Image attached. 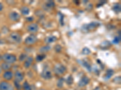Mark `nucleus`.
Listing matches in <instances>:
<instances>
[{
	"label": "nucleus",
	"instance_id": "24",
	"mask_svg": "<svg viewBox=\"0 0 121 90\" xmlns=\"http://www.w3.org/2000/svg\"><path fill=\"white\" fill-rule=\"evenodd\" d=\"M22 88L24 90H32V87L27 81H25L22 84Z\"/></svg>",
	"mask_w": 121,
	"mask_h": 90
},
{
	"label": "nucleus",
	"instance_id": "25",
	"mask_svg": "<svg viewBox=\"0 0 121 90\" xmlns=\"http://www.w3.org/2000/svg\"><path fill=\"white\" fill-rule=\"evenodd\" d=\"M45 57H46V55L44 54V53L39 54L36 56V60L38 62L42 61H43L45 58Z\"/></svg>",
	"mask_w": 121,
	"mask_h": 90
},
{
	"label": "nucleus",
	"instance_id": "34",
	"mask_svg": "<svg viewBox=\"0 0 121 90\" xmlns=\"http://www.w3.org/2000/svg\"><path fill=\"white\" fill-rule=\"evenodd\" d=\"M107 3V1H100V3H99V4H98V5H97V7H100V6H102V5H104V4H105V3Z\"/></svg>",
	"mask_w": 121,
	"mask_h": 90
},
{
	"label": "nucleus",
	"instance_id": "4",
	"mask_svg": "<svg viewBox=\"0 0 121 90\" xmlns=\"http://www.w3.org/2000/svg\"><path fill=\"white\" fill-rule=\"evenodd\" d=\"M37 37L34 34H30L24 40V43L27 45H32L37 41Z\"/></svg>",
	"mask_w": 121,
	"mask_h": 90
},
{
	"label": "nucleus",
	"instance_id": "15",
	"mask_svg": "<svg viewBox=\"0 0 121 90\" xmlns=\"http://www.w3.org/2000/svg\"><path fill=\"white\" fill-rule=\"evenodd\" d=\"M114 73V71L113 70L108 69L106 71V73L104 76V79H105V80H108V79H110V78L113 76Z\"/></svg>",
	"mask_w": 121,
	"mask_h": 90
},
{
	"label": "nucleus",
	"instance_id": "36",
	"mask_svg": "<svg viewBox=\"0 0 121 90\" xmlns=\"http://www.w3.org/2000/svg\"><path fill=\"white\" fill-rule=\"evenodd\" d=\"M94 71H95V73L96 74H97V75H99V70H98V68H97V67H96V68H95V69H94Z\"/></svg>",
	"mask_w": 121,
	"mask_h": 90
},
{
	"label": "nucleus",
	"instance_id": "17",
	"mask_svg": "<svg viewBox=\"0 0 121 90\" xmlns=\"http://www.w3.org/2000/svg\"><path fill=\"white\" fill-rule=\"evenodd\" d=\"M57 40V37H55L54 36H50L48 37H46L45 38V42L47 44L51 43L54 42V41H56Z\"/></svg>",
	"mask_w": 121,
	"mask_h": 90
},
{
	"label": "nucleus",
	"instance_id": "23",
	"mask_svg": "<svg viewBox=\"0 0 121 90\" xmlns=\"http://www.w3.org/2000/svg\"><path fill=\"white\" fill-rule=\"evenodd\" d=\"M65 82H66L68 85H72L73 83L74 79H73V78L72 75H69L68 78H67V79L65 80Z\"/></svg>",
	"mask_w": 121,
	"mask_h": 90
},
{
	"label": "nucleus",
	"instance_id": "1",
	"mask_svg": "<svg viewBox=\"0 0 121 90\" xmlns=\"http://www.w3.org/2000/svg\"><path fill=\"white\" fill-rule=\"evenodd\" d=\"M100 25V23L97 22H92L88 24H84L81 27V31L84 33H87L90 31L94 30Z\"/></svg>",
	"mask_w": 121,
	"mask_h": 90
},
{
	"label": "nucleus",
	"instance_id": "5",
	"mask_svg": "<svg viewBox=\"0 0 121 90\" xmlns=\"http://www.w3.org/2000/svg\"><path fill=\"white\" fill-rule=\"evenodd\" d=\"M0 90H14V87L7 81L0 82Z\"/></svg>",
	"mask_w": 121,
	"mask_h": 90
},
{
	"label": "nucleus",
	"instance_id": "3",
	"mask_svg": "<svg viewBox=\"0 0 121 90\" xmlns=\"http://www.w3.org/2000/svg\"><path fill=\"white\" fill-rule=\"evenodd\" d=\"M67 71L66 67L61 64H58L54 66L53 71L55 73V75L60 76L65 73Z\"/></svg>",
	"mask_w": 121,
	"mask_h": 90
},
{
	"label": "nucleus",
	"instance_id": "35",
	"mask_svg": "<svg viewBox=\"0 0 121 90\" xmlns=\"http://www.w3.org/2000/svg\"><path fill=\"white\" fill-rule=\"evenodd\" d=\"M26 20L28 22H32L33 21V17H29V18H26Z\"/></svg>",
	"mask_w": 121,
	"mask_h": 90
},
{
	"label": "nucleus",
	"instance_id": "19",
	"mask_svg": "<svg viewBox=\"0 0 121 90\" xmlns=\"http://www.w3.org/2000/svg\"><path fill=\"white\" fill-rule=\"evenodd\" d=\"M112 9H113V10L116 13H119L121 12V4H119V3L114 4V5H113V7H112Z\"/></svg>",
	"mask_w": 121,
	"mask_h": 90
},
{
	"label": "nucleus",
	"instance_id": "43",
	"mask_svg": "<svg viewBox=\"0 0 121 90\" xmlns=\"http://www.w3.org/2000/svg\"></svg>",
	"mask_w": 121,
	"mask_h": 90
},
{
	"label": "nucleus",
	"instance_id": "22",
	"mask_svg": "<svg viewBox=\"0 0 121 90\" xmlns=\"http://www.w3.org/2000/svg\"><path fill=\"white\" fill-rule=\"evenodd\" d=\"M45 7L48 8H52L55 7V3L53 1H47L45 3Z\"/></svg>",
	"mask_w": 121,
	"mask_h": 90
},
{
	"label": "nucleus",
	"instance_id": "26",
	"mask_svg": "<svg viewBox=\"0 0 121 90\" xmlns=\"http://www.w3.org/2000/svg\"><path fill=\"white\" fill-rule=\"evenodd\" d=\"M64 79L62 78H60L58 80V81H57V86H58V88H62V86H63L64 85Z\"/></svg>",
	"mask_w": 121,
	"mask_h": 90
},
{
	"label": "nucleus",
	"instance_id": "33",
	"mask_svg": "<svg viewBox=\"0 0 121 90\" xmlns=\"http://www.w3.org/2000/svg\"><path fill=\"white\" fill-rule=\"evenodd\" d=\"M55 51L56 52L59 53L62 51V46L59 45H56L55 46Z\"/></svg>",
	"mask_w": 121,
	"mask_h": 90
},
{
	"label": "nucleus",
	"instance_id": "37",
	"mask_svg": "<svg viewBox=\"0 0 121 90\" xmlns=\"http://www.w3.org/2000/svg\"><path fill=\"white\" fill-rule=\"evenodd\" d=\"M4 8V6H3V4L1 3H0V11H1L3 10Z\"/></svg>",
	"mask_w": 121,
	"mask_h": 90
},
{
	"label": "nucleus",
	"instance_id": "18",
	"mask_svg": "<svg viewBox=\"0 0 121 90\" xmlns=\"http://www.w3.org/2000/svg\"><path fill=\"white\" fill-rule=\"evenodd\" d=\"M1 67L2 70H4V71H6L9 70L11 68L12 66L11 64H8V63L4 62V63H2L1 65Z\"/></svg>",
	"mask_w": 121,
	"mask_h": 90
},
{
	"label": "nucleus",
	"instance_id": "16",
	"mask_svg": "<svg viewBox=\"0 0 121 90\" xmlns=\"http://www.w3.org/2000/svg\"><path fill=\"white\" fill-rule=\"evenodd\" d=\"M80 63H81V64L85 68H86V69H87L88 71H91L92 68H91V66L90 65V64L88 62L86 61L85 60H81V61H80Z\"/></svg>",
	"mask_w": 121,
	"mask_h": 90
},
{
	"label": "nucleus",
	"instance_id": "9",
	"mask_svg": "<svg viewBox=\"0 0 121 90\" xmlns=\"http://www.w3.org/2000/svg\"><path fill=\"white\" fill-rule=\"evenodd\" d=\"M39 30V26L36 23H31L27 26L28 31L31 33H35L38 32Z\"/></svg>",
	"mask_w": 121,
	"mask_h": 90
},
{
	"label": "nucleus",
	"instance_id": "2",
	"mask_svg": "<svg viewBox=\"0 0 121 90\" xmlns=\"http://www.w3.org/2000/svg\"><path fill=\"white\" fill-rule=\"evenodd\" d=\"M2 58H3V60L5 63H7L10 64L15 63L17 60V56H15V55L9 53H4L3 55H2Z\"/></svg>",
	"mask_w": 121,
	"mask_h": 90
},
{
	"label": "nucleus",
	"instance_id": "14",
	"mask_svg": "<svg viewBox=\"0 0 121 90\" xmlns=\"http://www.w3.org/2000/svg\"><path fill=\"white\" fill-rule=\"evenodd\" d=\"M33 61V59L32 56H28L27 60L25 61L24 63V66L25 68H28L30 67V66L32 65V63Z\"/></svg>",
	"mask_w": 121,
	"mask_h": 90
},
{
	"label": "nucleus",
	"instance_id": "39",
	"mask_svg": "<svg viewBox=\"0 0 121 90\" xmlns=\"http://www.w3.org/2000/svg\"><path fill=\"white\" fill-rule=\"evenodd\" d=\"M4 43V42H3V41H2V40L0 39V45H2V44Z\"/></svg>",
	"mask_w": 121,
	"mask_h": 90
},
{
	"label": "nucleus",
	"instance_id": "29",
	"mask_svg": "<svg viewBox=\"0 0 121 90\" xmlns=\"http://www.w3.org/2000/svg\"><path fill=\"white\" fill-rule=\"evenodd\" d=\"M82 54L83 55H88L90 54L91 53V51L90 50V49H88L87 47H85L82 49L81 52Z\"/></svg>",
	"mask_w": 121,
	"mask_h": 90
},
{
	"label": "nucleus",
	"instance_id": "42",
	"mask_svg": "<svg viewBox=\"0 0 121 90\" xmlns=\"http://www.w3.org/2000/svg\"><path fill=\"white\" fill-rule=\"evenodd\" d=\"M44 90V89H40V90Z\"/></svg>",
	"mask_w": 121,
	"mask_h": 90
},
{
	"label": "nucleus",
	"instance_id": "31",
	"mask_svg": "<svg viewBox=\"0 0 121 90\" xmlns=\"http://www.w3.org/2000/svg\"><path fill=\"white\" fill-rule=\"evenodd\" d=\"M120 41H121V35L114 37V39H113V43L114 44H115V45H117V44H119L120 43Z\"/></svg>",
	"mask_w": 121,
	"mask_h": 90
},
{
	"label": "nucleus",
	"instance_id": "12",
	"mask_svg": "<svg viewBox=\"0 0 121 90\" xmlns=\"http://www.w3.org/2000/svg\"><path fill=\"white\" fill-rule=\"evenodd\" d=\"M14 76H15V80L18 82H21L24 80V74L21 71H17L15 73Z\"/></svg>",
	"mask_w": 121,
	"mask_h": 90
},
{
	"label": "nucleus",
	"instance_id": "27",
	"mask_svg": "<svg viewBox=\"0 0 121 90\" xmlns=\"http://www.w3.org/2000/svg\"><path fill=\"white\" fill-rule=\"evenodd\" d=\"M59 14V22H60V24L62 25V26H64V15L62 13H61L60 12L58 13Z\"/></svg>",
	"mask_w": 121,
	"mask_h": 90
},
{
	"label": "nucleus",
	"instance_id": "38",
	"mask_svg": "<svg viewBox=\"0 0 121 90\" xmlns=\"http://www.w3.org/2000/svg\"><path fill=\"white\" fill-rule=\"evenodd\" d=\"M93 90H101V89H100V88L99 87V86H97V87L95 88Z\"/></svg>",
	"mask_w": 121,
	"mask_h": 90
},
{
	"label": "nucleus",
	"instance_id": "11",
	"mask_svg": "<svg viewBox=\"0 0 121 90\" xmlns=\"http://www.w3.org/2000/svg\"><path fill=\"white\" fill-rule=\"evenodd\" d=\"M112 44L110 41H108V40H105L99 45V48L101 49H103V50H106V49H109L110 47L112 46Z\"/></svg>",
	"mask_w": 121,
	"mask_h": 90
},
{
	"label": "nucleus",
	"instance_id": "7",
	"mask_svg": "<svg viewBox=\"0 0 121 90\" xmlns=\"http://www.w3.org/2000/svg\"><path fill=\"white\" fill-rule=\"evenodd\" d=\"M10 38H11L12 41H13L15 43H19L21 42V40H22L21 36L18 33H15V32L10 34Z\"/></svg>",
	"mask_w": 121,
	"mask_h": 90
},
{
	"label": "nucleus",
	"instance_id": "8",
	"mask_svg": "<svg viewBox=\"0 0 121 90\" xmlns=\"http://www.w3.org/2000/svg\"><path fill=\"white\" fill-rule=\"evenodd\" d=\"M90 82V79L87 76H83L82 78L78 82V86L79 87H84V86H86Z\"/></svg>",
	"mask_w": 121,
	"mask_h": 90
},
{
	"label": "nucleus",
	"instance_id": "6",
	"mask_svg": "<svg viewBox=\"0 0 121 90\" xmlns=\"http://www.w3.org/2000/svg\"><path fill=\"white\" fill-rule=\"evenodd\" d=\"M41 76L43 79H45V80H49L52 78L51 71L48 69V68H46V67L44 68L41 74Z\"/></svg>",
	"mask_w": 121,
	"mask_h": 90
},
{
	"label": "nucleus",
	"instance_id": "41",
	"mask_svg": "<svg viewBox=\"0 0 121 90\" xmlns=\"http://www.w3.org/2000/svg\"><path fill=\"white\" fill-rule=\"evenodd\" d=\"M2 70H2L1 67V66H0V74L1 73V72H2Z\"/></svg>",
	"mask_w": 121,
	"mask_h": 90
},
{
	"label": "nucleus",
	"instance_id": "21",
	"mask_svg": "<svg viewBox=\"0 0 121 90\" xmlns=\"http://www.w3.org/2000/svg\"><path fill=\"white\" fill-rule=\"evenodd\" d=\"M20 11H21V13H22V15L26 16V15H29V13H30V8L28 7L24 6V7H22V8H21Z\"/></svg>",
	"mask_w": 121,
	"mask_h": 90
},
{
	"label": "nucleus",
	"instance_id": "13",
	"mask_svg": "<svg viewBox=\"0 0 121 90\" xmlns=\"http://www.w3.org/2000/svg\"><path fill=\"white\" fill-rule=\"evenodd\" d=\"M13 76V72L10 70H8V71H6L3 74V78H4L6 81H9L12 80Z\"/></svg>",
	"mask_w": 121,
	"mask_h": 90
},
{
	"label": "nucleus",
	"instance_id": "40",
	"mask_svg": "<svg viewBox=\"0 0 121 90\" xmlns=\"http://www.w3.org/2000/svg\"><path fill=\"white\" fill-rule=\"evenodd\" d=\"M1 60H3V58H2V55H1L0 54V61H1Z\"/></svg>",
	"mask_w": 121,
	"mask_h": 90
},
{
	"label": "nucleus",
	"instance_id": "32",
	"mask_svg": "<svg viewBox=\"0 0 121 90\" xmlns=\"http://www.w3.org/2000/svg\"><path fill=\"white\" fill-rule=\"evenodd\" d=\"M113 82H114L115 83H117V84H121V76H117V77H116V78H114V79H113Z\"/></svg>",
	"mask_w": 121,
	"mask_h": 90
},
{
	"label": "nucleus",
	"instance_id": "20",
	"mask_svg": "<svg viewBox=\"0 0 121 90\" xmlns=\"http://www.w3.org/2000/svg\"><path fill=\"white\" fill-rule=\"evenodd\" d=\"M51 46H49V45H46V46H44L41 47L40 48L39 51V52H41V53H45V52H48L49 51L51 50Z\"/></svg>",
	"mask_w": 121,
	"mask_h": 90
},
{
	"label": "nucleus",
	"instance_id": "10",
	"mask_svg": "<svg viewBox=\"0 0 121 90\" xmlns=\"http://www.w3.org/2000/svg\"><path fill=\"white\" fill-rule=\"evenodd\" d=\"M9 18L11 21L17 22L20 19V15L16 11H12L9 14Z\"/></svg>",
	"mask_w": 121,
	"mask_h": 90
},
{
	"label": "nucleus",
	"instance_id": "28",
	"mask_svg": "<svg viewBox=\"0 0 121 90\" xmlns=\"http://www.w3.org/2000/svg\"><path fill=\"white\" fill-rule=\"evenodd\" d=\"M27 58H28V55H27V53H21V54L19 55V61H25V60H26Z\"/></svg>",
	"mask_w": 121,
	"mask_h": 90
},
{
	"label": "nucleus",
	"instance_id": "30",
	"mask_svg": "<svg viewBox=\"0 0 121 90\" xmlns=\"http://www.w3.org/2000/svg\"><path fill=\"white\" fill-rule=\"evenodd\" d=\"M13 83H14V85H15V88H17V90H21V88H22V86H21V84H20V82H18V81L14 80Z\"/></svg>",
	"mask_w": 121,
	"mask_h": 90
}]
</instances>
